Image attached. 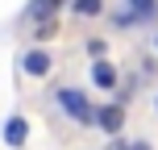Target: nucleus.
<instances>
[{
    "label": "nucleus",
    "mask_w": 158,
    "mask_h": 150,
    "mask_svg": "<svg viewBox=\"0 0 158 150\" xmlns=\"http://www.w3.org/2000/svg\"><path fill=\"white\" fill-rule=\"evenodd\" d=\"M58 109L67 113V117H75L79 125H87V121H96V113H92V104H87V96L79 92V88H58Z\"/></svg>",
    "instance_id": "obj_1"
},
{
    "label": "nucleus",
    "mask_w": 158,
    "mask_h": 150,
    "mask_svg": "<svg viewBox=\"0 0 158 150\" xmlns=\"http://www.w3.org/2000/svg\"><path fill=\"white\" fill-rule=\"evenodd\" d=\"M50 67H54V63H50V54H46V50H29V54L21 58V71H25V75H33V79L50 75Z\"/></svg>",
    "instance_id": "obj_2"
},
{
    "label": "nucleus",
    "mask_w": 158,
    "mask_h": 150,
    "mask_svg": "<svg viewBox=\"0 0 158 150\" xmlns=\"http://www.w3.org/2000/svg\"><path fill=\"white\" fill-rule=\"evenodd\" d=\"M92 84L104 88V92H112V88H117V67H112L108 58H96L92 63Z\"/></svg>",
    "instance_id": "obj_3"
},
{
    "label": "nucleus",
    "mask_w": 158,
    "mask_h": 150,
    "mask_svg": "<svg viewBox=\"0 0 158 150\" xmlns=\"http://www.w3.org/2000/svg\"><path fill=\"white\" fill-rule=\"evenodd\" d=\"M96 121H100L104 134H121V125H125V109H121V104H108V109L96 113Z\"/></svg>",
    "instance_id": "obj_4"
},
{
    "label": "nucleus",
    "mask_w": 158,
    "mask_h": 150,
    "mask_svg": "<svg viewBox=\"0 0 158 150\" xmlns=\"http://www.w3.org/2000/svg\"><path fill=\"white\" fill-rule=\"evenodd\" d=\"M25 134H29L25 117H8V121H4V142H8V146H21V142H25Z\"/></svg>",
    "instance_id": "obj_5"
},
{
    "label": "nucleus",
    "mask_w": 158,
    "mask_h": 150,
    "mask_svg": "<svg viewBox=\"0 0 158 150\" xmlns=\"http://www.w3.org/2000/svg\"><path fill=\"white\" fill-rule=\"evenodd\" d=\"M154 13H158V0H129V13L121 17V21H133V17L146 21V17H154Z\"/></svg>",
    "instance_id": "obj_6"
},
{
    "label": "nucleus",
    "mask_w": 158,
    "mask_h": 150,
    "mask_svg": "<svg viewBox=\"0 0 158 150\" xmlns=\"http://www.w3.org/2000/svg\"><path fill=\"white\" fill-rule=\"evenodd\" d=\"M54 33H58V21H54V17H42V21L33 25V38H38V42H50Z\"/></svg>",
    "instance_id": "obj_7"
},
{
    "label": "nucleus",
    "mask_w": 158,
    "mask_h": 150,
    "mask_svg": "<svg viewBox=\"0 0 158 150\" xmlns=\"http://www.w3.org/2000/svg\"><path fill=\"white\" fill-rule=\"evenodd\" d=\"M71 8H75L79 17H100V13H104V0H75Z\"/></svg>",
    "instance_id": "obj_8"
},
{
    "label": "nucleus",
    "mask_w": 158,
    "mask_h": 150,
    "mask_svg": "<svg viewBox=\"0 0 158 150\" xmlns=\"http://www.w3.org/2000/svg\"><path fill=\"white\" fill-rule=\"evenodd\" d=\"M154 50H158V38H154Z\"/></svg>",
    "instance_id": "obj_9"
}]
</instances>
